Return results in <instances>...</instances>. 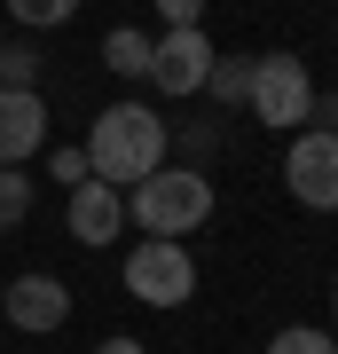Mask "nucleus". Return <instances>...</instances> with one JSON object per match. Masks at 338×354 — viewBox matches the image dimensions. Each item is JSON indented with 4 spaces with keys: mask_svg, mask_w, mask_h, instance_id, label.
<instances>
[{
    "mask_svg": "<svg viewBox=\"0 0 338 354\" xmlns=\"http://www.w3.org/2000/svg\"><path fill=\"white\" fill-rule=\"evenodd\" d=\"M165 118L150 111V102H111V111H95L87 127V174L111 181V189H134V181H150L165 165Z\"/></svg>",
    "mask_w": 338,
    "mask_h": 354,
    "instance_id": "1",
    "label": "nucleus"
},
{
    "mask_svg": "<svg viewBox=\"0 0 338 354\" xmlns=\"http://www.w3.org/2000/svg\"><path fill=\"white\" fill-rule=\"evenodd\" d=\"M126 221H134L142 236H197V228L213 221V181H205L197 165H158L150 181L126 189Z\"/></svg>",
    "mask_w": 338,
    "mask_h": 354,
    "instance_id": "2",
    "label": "nucleus"
},
{
    "mask_svg": "<svg viewBox=\"0 0 338 354\" xmlns=\"http://www.w3.org/2000/svg\"><path fill=\"white\" fill-rule=\"evenodd\" d=\"M244 102H252V118H260V127L299 134L307 118H314V71H307L291 48H267L260 64H252V87H244Z\"/></svg>",
    "mask_w": 338,
    "mask_h": 354,
    "instance_id": "3",
    "label": "nucleus"
},
{
    "mask_svg": "<svg viewBox=\"0 0 338 354\" xmlns=\"http://www.w3.org/2000/svg\"><path fill=\"white\" fill-rule=\"evenodd\" d=\"M126 291L142 307H189L197 299V260H189L181 236H142L126 252Z\"/></svg>",
    "mask_w": 338,
    "mask_h": 354,
    "instance_id": "4",
    "label": "nucleus"
},
{
    "mask_svg": "<svg viewBox=\"0 0 338 354\" xmlns=\"http://www.w3.org/2000/svg\"><path fill=\"white\" fill-rule=\"evenodd\" d=\"M283 181L307 213H338V134L330 127H299L283 150Z\"/></svg>",
    "mask_w": 338,
    "mask_h": 354,
    "instance_id": "5",
    "label": "nucleus"
},
{
    "mask_svg": "<svg viewBox=\"0 0 338 354\" xmlns=\"http://www.w3.org/2000/svg\"><path fill=\"white\" fill-rule=\"evenodd\" d=\"M213 39L205 24H173L165 39H150V87L158 95H205V79H213Z\"/></svg>",
    "mask_w": 338,
    "mask_h": 354,
    "instance_id": "6",
    "label": "nucleus"
},
{
    "mask_svg": "<svg viewBox=\"0 0 338 354\" xmlns=\"http://www.w3.org/2000/svg\"><path fill=\"white\" fill-rule=\"evenodd\" d=\"M0 315L39 339V330H63V323H71V291H63V276H16L8 291H0Z\"/></svg>",
    "mask_w": 338,
    "mask_h": 354,
    "instance_id": "7",
    "label": "nucleus"
},
{
    "mask_svg": "<svg viewBox=\"0 0 338 354\" xmlns=\"http://www.w3.org/2000/svg\"><path fill=\"white\" fill-rule=\"evenodd\" d=\"M63 228H71L79 244H118L126 236V189H111V181H79V189L63 197Z\"/></svg>",
    "mask_w": 338,
    "mask_h": 354,
    "instance_id": "8",
    "label": "nucleus"
},
{
    "mask_svg": "<svg viewBox=\"0 0 338 354\" xmlns=\"http://www.w3.org/2000/svg\"><path fill=\"white\" fill-rule=\"evenodd\" d=\"M48 142V102L39 87H0V165H24Z\"/></svg>",
    "mask_w": 338,
    "mask_h": 354,
    "instance_id": "9",
    "label": "nucleus"
},
{
    "mask_svg": "<svg viewBox=\"0 0 338 354\" xmlns=\"http://www.w3.org/2000/svg\"><path fill=\"white\" fill-rule=\"evenodd\" d=\"M102 64H111L118 79H150V39H142L134 24H118L111 39H102Z\"/></svg>",
    "mask_w": 338,
    "mask_h": 354,
    "instance_id": "10",
    "label": "nucleus"
},
{
    "mask_svg": "<svg viewBox=\"0 0 338 354\" xmlns=\"http://www.w3.org/2000/svg\"><path fill=\"white\" fill-rule=\"evenodd\" d=\"M0 8H8L24 32H48V24H71V16H79V0H0Z\"/></svg>",
    "mask_w": 338,
    "mask_h": 354,
    "instance_id": "11",
    "label": "nucleus"
},
{
    "mask_svg": "<svg viewBox=\"0 0 338 354\" xmlns=\"http://www.w3.org/2000/svg\"><path fill=\"white\" fill-rule=\"evenodd\" d=\"M267 354H338V339L314 330V323H283L276 339H267Z\"/></svg>",
    "mask_w": 338,
    "mask_h": 354,
    "instance_id": "12",
    "label": "nucleus"
},
{
    "mask_svg": "<svg viewBox=\"0 0 338 354\" xmlns=\"http://www.w3.org/2000/svg\"><path fill=\"white\" fill-rule=\"evenodd\" d=\"M32 213V174L24 165H0V228H16Z\"/></svg>",
    "mask_w": 338,
    "mask_h": 354,
    "instance_id": "13",
    "label": "nucleus"
},
{
    "mask_svg": "<svg viewBox=\"0 0 338 354\" xmlns=\"http://www.w3.org/2000/svg\"><path fill=\"white\" fill-rule=\"evenodd\" d=\"M39 79V48L32 39H0V87H32Z\"/></svg>",
    "mask_w": 338,
    "mask_h": 354,
    "instance_id": "14",
    "label": "nucleus"
},
{
    "mask_svg": "<svg viewBox=\"0 0 338 354\" xmlns=\"http://www.w3.org/2000/svg\"><path fill=\"white\" fill-rule=\"evenodd\" d=\"M244 87H252V64H244V55H213V79H205V95L244 102Z\"/></svg>",
    "mask_w": 338,
    "mask_h": 354,
    "instance_id": "15",
    "label": "nucleus"
},
{
    "mask_svg": "<svg viewBox=\"0 0 338 354\" xmlns=\"http://www.w3.org/2000/svg\"><path fill=\"white\" fill-rule=\"evenodd\" d=\"M48 174H55V181H71V189H79V181H95V174H87V150H55V158H48Z\"/></svg>",
    "mask_w": 338,
    "mask_h": 354,
    "instance_id": "16",
    "label": "nucleus"
},
{
    "mask_svg": "<svg viewBox=\"0 0 338 354\" xmlns=\"http://www.w3.org/2000/svg\"><path fill=\"white\" fill-rule=\"evenodd\" d=\"M158 16H165V32L173 24H205V0H158Z\"/></svg>",
    "mask_w": 338,
    "mask_h": 354,
    "instance_id": "17",
    "label": "nucleus"
},
{
    "mask_svg": "<svg viewBox=\"0 0 338 354\" xmlns=\"http://www.w3.org/2000/svg\"><path fill=\"white\" fill-rule=\"evenodd\" d=\"M95 354H150V346H142V339H102Z\"/></svg>",
    "mask_w": 338,
    "mask_h": 354,
    "instance_id": "18",
    "label": "nucleus"
},
{
    "mask_svg": "<svg viewBox=\"0 0 338 354\" xmlns=\"http://www.w3.org/2000/svg\"><path fill=\"white\" fill-rule=\"evenodd\" d=\"M323 127H330V134H338V87H330V102H323Z\"/></svg>",
    "mask_w": 338,
    "mask_h": 354,
    "instance_id": "19",
    "label": "nucleus"
},
{
    "mask_svg": "<svg viewBox=\"0 0 338 354\" xmlns=\"http://www.w3.org/2000/svg\"><path fill=\"white\" fill-rule=\"evenodd\" d=\"M330 339H338V299H330Z\"/></svg>",
    "mask_w": 338,
    "mask_h": 354,
    "instance_id": "20",
    "label": "nucleus"
}]
</instances>
